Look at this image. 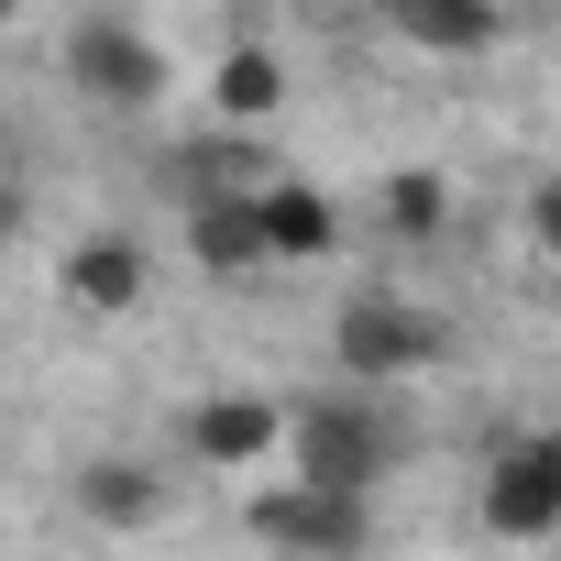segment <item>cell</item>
Wrapping results in <instances>:
<instances>
[{"instance_id":"obj_14","label":"cell","mask_w":561,"mask_h":561,"mask_svg":"<svg viewBox=\"0 0 561 561\" xmlns=\"http://www.w3.org/2000/svg\"><path fill=\"white\" fill-rule=\"evenodd\" d=\"M528 242L561 264V176H539V187H528Z\"/></svg>"},{"instance_id":"obj_15","label":"cell","mask_w":561,"mask_h":561,"mask_svg":"<svg viewBox=\"0 0 561 561\" xmlns=\"http://www.w3.org/2000/svg\"><path fill=\"white\" fill-rule=\"evenodd\" d=\"M0 242H23V187L0 176Z\"/></svg>"},{"instance_id":"obj_3","label":"cell","mask_w":561,"mask_h":561,"mask_svg":"<svg viewBox=\"0 0 561 561\" xmlns=\"http://www.w3.org/2000/svg\"><path fill=\"white\" fill-rule=\"evenodd\" d=\"M67 89H89L100 111H154L165 100V45L122 12H89V23H67Z\"/></svg>"},{"instance_id":"obj_8","label":"cell","mask_w":561,"mask_h":561,"mask_svg":"<svg viewBox=\"0 0 561 561\" xmlns=\"http://www.w3.org/2000/svg\"><path fill=\"white\" fill-rule=\"evenodd\" d=\"M253 220H264V264H331L342 253V209L309 176H264L253 187Z\"/></svg>"},{"instance_id":"obj_7","label":"cell","mask_w":561,"mask_h":561,"mask_svg":"<svg viewBox=\"0 0 561 561\" xmlns=\"http://www.w3.org/2000/svg\"><path fill=\"white\" fill-rule=\"evenodd\" d=\"M56 287H67V309H78V320H133V309L154 298V264H144V242H133V231H89V242H67Z\"/></svg>"},{"instance_id":"obj_1","label":"cell","mask_w":561,"mask_h":561,"mask_svg":"<svg viewBox=\"0 0 561 561\" xmlns=\"http://www.w3.org/2000/svg\"><path fill=\"white\" fill-rule=\"evenodd\" d=\"M287 451H298V484H320V495H353V506H375V484L408 462V419L386 408V397H309L298 419H287Z\"/></svg>"},{"instance_id":"obj_12","label":"cell","mask_w":561,"mask_h":561,"mask_svg":"<svg viewBox=\"0 0 561 561\" xmlns=\"http://www.w3.org/2000/svg\"><path fill=\"white\" fill-rule=\"evenodd\" d=\"M275 100H287V67H275L264 45H231V56L209 67V111H220V122L253 133V122H275Z\"/></svg>"},{"instance_id":"obj_5","label":"cell","mask_w":561,"mask_h":561,"mask_svg":"<svg viewBox=\"0 0 561 561\" xmlns=\"http://www.w3.org/2000/svg\"><path fill=\"white\" fill-rule=\"evenodd\" d=\"M484 528L495 539H561V430H517L484 462Z\"/></svg>"},{"instance_id":"obj_11","label":"cell","mask_w":561,"mask_h":561,"mask_svg":"<svg viewBox=\"0 0 561 561\" xmlns=\"http://www.w3.org/2000/svg\"><path fill=\"white\" fill-rule=\"evenodd\" d=\"M495 12H473V0H397V45L419 56H495Z\"/></svg>"},{"instance_id":"obj_2","label":"cell","mask_w":561,"mask_h":561,"mask_svg":"<svg viewBox=\"0 0 561 561\" xmlns=\"http://www.w3.org/2000/svg\"><path fill=\"white\" fill-rule=\"evenodd\" d=\"M440 309H419L408 287H364V298H342V320H331V364L375 397V386H408V375H430L440 364Z\"/></svg>"},{"instance_id":"obj_9","label":"cell","mask_w":561,"mask_h":561,"mask_svg":"<svg viewBox=\"0 0 561 561\" xmlns=\"http://www.w3.org/2000/svg\"><path fill=\"white\" fill-rule=\"evenodd\" d=\"M78 517L111 528V539H133V528L165 517V473H154L144 451H89V462H78Z\"/></svg>"},{"instance_id":"obj_4","label":"cell","mask_w":561,"mask_h":561,"mask_svg":"<svg viewBox=\"0 0 561 561\" xmlns=\"http://www.w3.org/2000/svg\"><path fill=\"white\" fill-rule=\"evenodd\" d=\"M242 528H253L275 561H364V550H375V506L320 495V484H275V495H253Z\"/></svg>"},{"instance_id":"obj_16","label":"cell","mask_w":561,"mask_h":561,"mask_svg":"<svg viewBox=\"0 0 561 561\" xmlns=\"http://www.w3.org/2000/svg\"><path fill=\"white\" fill-rule=\"evenodd\" d=\"M0 484H12V462H0Z\"/></svg>"},{"instance_id":"obj_6","label":"cell","mask_w":561,"mask_h":561,"mask_svg":"<svg viewBox=\"0 0 561 561\" xmlns=\"http://www.w3.org/2000/svg\"><path fill=\"white\" fill-rule=\"evenodd\" d=\"M287 419H298V408H275V397L231 386V397H198V408L176 419V440H187L198 473H253L264 451H287Z\"/></svg>"},{"instance_id":"obj_13","label":"cell","mask_w":561,"mask_h":561,"mask_svg":"<svg viewBox=\"0 0 561 561\" xmlns=\"http://www.w3.org/2000/svg\"><path fill=\"white\" fill-rule=\"evenodd\" d=\"M375 209H386L397 242H430V231L451 220V176H440V165H397V176L375 187Z\"/></svg>"},{"instance_id":"obj_10","label":"cell","mask_w":561,"mask_h":561,"mask_svg":"<svg viewBox=\"0 0 561 561\" xmlns=\"http://www.w3.org/2000/svg\"><path fill=\"white\" fill-rule=\"evenodd\" d=\"M187 253H198V275H264V220H253V187H198L187 198Z\"/></svg>"}]
</instances>
